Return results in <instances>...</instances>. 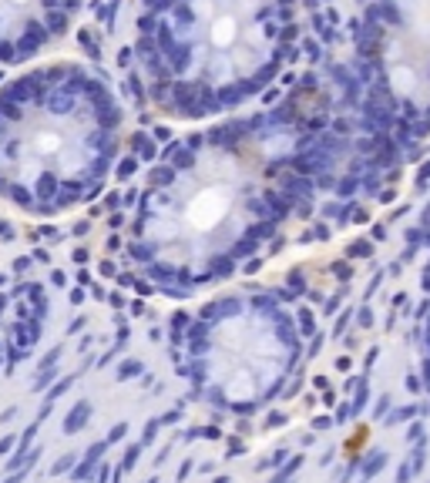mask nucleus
<instances>
[{
  "instance_id": "nucleus-2",
  "label": "nucleus",
  "mask_w": 430,
  "mask_h": 483,
  "mask_svg": "<svg viewBox=\"0 0 430 483\" xmlns=\"http://www.w3.org/2000/svg\"><path fill=\"white\" fill-rule=\"evenodd\" d=\"M299 44V0H135L131 57L165 118L205 124L245 111Z\"/></svg>"
},
{
  "instance_id": "nucleus-6",
  "label": "nucleus",
  "mask_w": 430,
  "mask_h": 483,
  "mask_svg": "<svg viewBox=\"0 0 430 483\" xmlns=\"http://www.w3.org/2000/svg\"><path fill=\"white\" fill-rule=\"evenodd\" d=\"M84 0H0V67H17L64 37Z\"/></svg>"
},
{
  "instance_id": "nucleus-7",
  "label": "nucleus",
  "mask_w": 430,
  "mask_h": 483,
  "mask_svg": "<svg viewBox=\"0 0 430 483\" xmlns=\"http://www.w3.org/2000/svg\"><path fill=\"white\" fill-rule=\"evenodd\" d=\"M420 372H423V386H427V396H430V306L420 322Z\"/></svg>"
},
{
  "instance_id": "nucleus-1",
  "label": "nucleus",
  "mask_w": 430,
  "mask_h": 483,
  "mask_svg": "<svg viewBox=\"0 0 430 483\" xmlns=\"http://www.w3.org/2000/svg\"><path fill=\"white\" fill-rule=\"evenodd\" d=\"M350 131L346 108L309 91L198 124L135 195L128 255L138 275L168 296L222 285L336 178Z\"/></svg>"
},
{
  "instance_id": "nucleus-8",
  "label": "nucleus",
  "mask_w": 430,
  "mask_h": 483,
  "mask_svg": "<svg viewBox=\"0 0 430 483\" xmlns=\"http://www.w3.org/2000/svg\"><path fill=\"white\" fill-rule=\"evenodd\" d=\"M10 443H14V437H7V440H0V453H4V450H10Z\"/></svg>"
},
{
  "instance_id": "nucleus-3",
  "label": "nucleus",
  "mask_w": 430,
  "mask_h": 483,
  "mask_svg": "<svg viewBox=\"0 0 430 483\" xmlns=\"http://www.w3.org/2000/svg\"><path fill=\"white\" fill-rule=\"evenodd\" d=\"M111 84L77 61H47L0 87V195L61 215L104 188L121 148Z\"/></svg>"
},
{
  "instance_id": "nucleus-4",
  "label": "nucleus",
  "mask_w": 430,
  "mask_h": 483,
  "mask_svg": "<svg viewBox=\"0 0 430 483\" xmlns=\"http://www.w3.org/2000/svg\"><path fill=\"white\" fill-rule=\"evenodd\" d=\"M303 332L286 299L269 288L208 296L178 335L182 376L215 409H259L296 372Z\"/></svg>"
},
{
  "instance_id": "nucleus-5",
  "label": "nucleus",
  "mask_w": 430,
  "mask_h": 483,
  "mask_svg": "<svg viewBox=\"0 0 430 483\" xmlns=\"http://www.w3.org/2000/svg\"><path fill=\"white\" fill-rule=\"evenodd\" d=\"M346 118L380 155H407L430 134V0H366Z\"/></svg>"
}]
</instances>
